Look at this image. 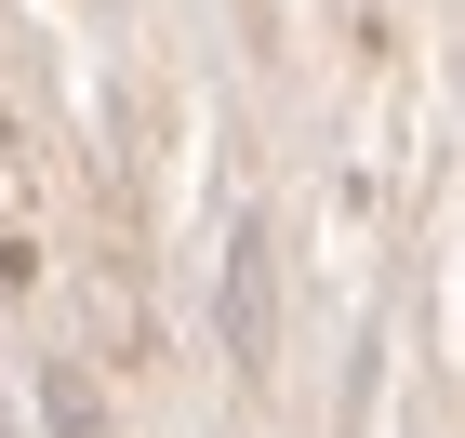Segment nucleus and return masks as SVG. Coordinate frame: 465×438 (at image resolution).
<instances>
[{"mask_svg": "<svg viewBox=\"0 0 465 438\" xmlns=\"http://www.w3.org/2000/svg\"><path fill=\"white\" fill-rule=\"evenodd\" d=\"M226 346L266 359V239H252V226H240V253H226Z\"/></svg>", "mask_w": 465, "mask_h": 438, "instance_id": "1", "label": "nucleus"}, {"mask_svg": "<svg viewBox=\"0 0 465 438\" xmlns=\"http://www.w3.org/2000/svg\"><path fill=\"white\" fill-rule=\"evenodd\" d=\"M54 438H107V412H94V385H80V372H54Z\"/></svg>", "mask_w": 465, "mask_h": 438, "instance_id": "2", "label": "nucleus"}]
</instances>
